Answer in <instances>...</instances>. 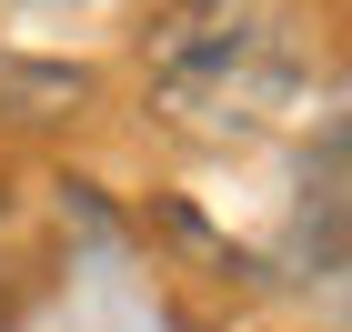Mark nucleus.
Listing matches in <instances>:
<instances>
[{
	"instance_id": "obj_1",
	"label": "nucleus",
	"mask_w": 352,
	"mask_h": 332,
	"mask_svg": "<svg viewBox=\"0 0 352 332\" xmlns=\"http://www.w3.org/2000/svg\"><path fill=\"white\" fill-rule=\"evenodd\" d=\"M312 91V51L292 41L282 10L262 0H182L171 30L151 41V121L191 151H252L302 111Z\"/></svg>"
},
{
	"instance_id": "obj_2",
	"label": "nucleus",
	"mask_w": 352,
	"mask_h": 332,
	"mask_svg": "<svg viewBox=\"0 0 352 332\" xmlns=\"http://www.w3.org/2000/svg\"><path fill=\"white\" fill-rule=\"evenodd\" d=\"M282 272H342L352 262V111H332L312 151L292 171V201H282V242H272Z\"/></svg>"
}]
</instances>
